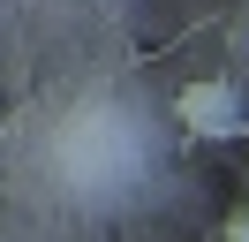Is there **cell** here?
<instances>
[{
	"instance_id": "1",
	"label": "cell",
	"mask_w": 249,
	"mask_h": 242,
	"mask_svg": "<svg viewBox=\"0 0 249 242\" xmlns=\"http://www.w3.org/2000/svg\"><path fill=\"white\" fill-rule=\"evenodd\" d=\"M174 114H181L196 136H234V129H242V99H234V83H189Z\"/></svg>"
},
{
	"instance_id": "2",
	"label": "cell",
	"mask_w": 249,
	"mask_h": 242,
	"mask_svg": "<svg viewBox=\"0 0 249 242\" xmlns=\"http://www.w3.org/2000/svg\"><path fill=\"white\" fill-rule=\"evenodd\" d=\"M227 242H249V220H234V227H227Z\"/></svg>"
}]
</instances>
